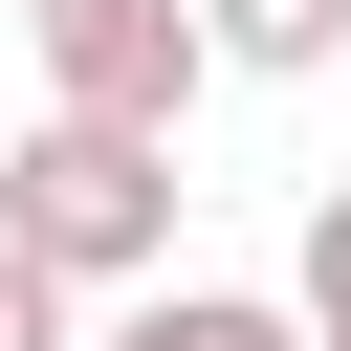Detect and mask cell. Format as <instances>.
I'll return each mask as SVG.
<instances>
[{"mask_svg": "<svg viewBox=\"0 0 351 351\" xmlns=\"http://www.w3.org/2000/svg\"><path fill=\"white\" fill-rule=\"evenodd\" d=\"M0 219H22L66 285H154V263H176V132H132V110H44V132L0 154Z\"/></svg>", "mask_w": 351, "mask_h": 351, "instance_id": "obj_1", "label": "cell"}, {"mask_svg": "<svg viewBox=\"0 0 351 351\" xmlns=\"http://www.w3.org/2000/svg\"><path fill=\"white\" fill-rule=\"evenodd\" d=\"M22 66H44V110H132V132H176L219 88L197 0H22Z\"/></svg>", "mask_w": 351, "mask_h": 351, "instance_id": "obj_2", "label": "cell"}, {"mask_svg": "<svg viewBox=\"0 0 351 351\" xmlns=\"http://www.w3.org/2000/svg\"><path fill=\"white\" fill-rule=\"evenodd\" d=\"M110 351H307V307H263V285H132Z\"/></svg>", "mask_w": 351, "mask_h": 351, "instance_id": "obj_3", "label": "cell"}, {"mask_svg": "<svg viewBox=\"0 0 351 351\" xmlns=\"http://www.w3.org/2000/svg\"><path fill=\"white\" fill-rule=\"evenodd\" d=\"M197 44L263 66V88H307V66H351V0H197Z\"/></svg>", "mask_w": 351, "mask_h": 351, "instance_id": "obj_4", "label": "cell"}, {"mask_svg": "<svg viewBox=\"0 0 351 351\" xmlns=\"http://www.w3.org/2000/svg\"><path fill=\"white\" fill-rule=\"evenodd\" d=\"M285 307H307V351H351V176L307 197V263H285Z\"/></svg>", "mask_w": 351, "mask_h": 351, "instance_id": "obj_5", "label": "cell"}, {"mask_svg": "<svg viewBox=\"0 0 351 351\" xmlns=\"http://www.w3.org/2000/svg\"><path fill=\"white\" fill-rule=\"evenodd\" d=\"M66 307H88V285H66V263H44L22 219H0V351H66Z\"/></svg>", "mask_w": 351, "mask_h": 351, "instance_id": "obj_6", "label": "cell"}]
</instances>
